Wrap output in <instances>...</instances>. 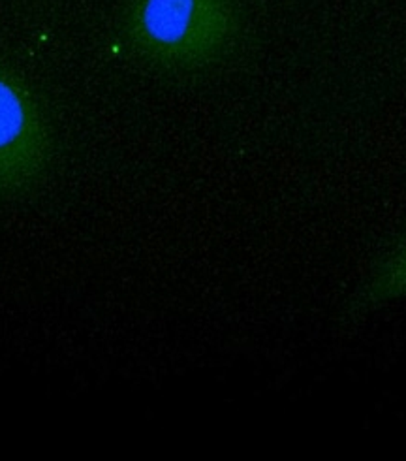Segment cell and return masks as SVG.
Wrapping results in <instances>:
<instances>
[{
    "label": "cell",
    "instance_id": "1",
    "mask_svg": "<svg viewBox=\"0 0 406 461\" xmlns=\"http://www.w3.org/2000/svg\"><path fill=\"white\" fill-rule=\"evenodd\" d=\"M124 32L134 51L166 70H200L235 44L233 0H132Z\"/></svg>",
    "mask_w": 406,
    "mask_h": 461
},
{
    "label": "cell",
    "instance_id": "2",
    "mask_svg": "<svg viewBox=\"0 0 406 461\" xmlns=\"http://www.w3.org/2000/svg\"><path fill=\"white\" fill-rule=\"evenodd\" d=\"M51 158L48 119L34 93L0 65V196L27 191Z\"/></svg>",
    "mask_w": 406,
    "mask_h": 461
},
{
    "label": "cell",
    "instance_id": "3",
    "mask_svg": "<svg viewBox=\"0 0 406 461\" xmlns=\"http://www.w3.org/2000/svg\"><path fill=\"white\" fill-rule=\"evenodd\" d=\"M406 298V236L390 245L373 264L350 298L348 314L359 317Z\"/></svg>",
    "mask_w": 406,
    "mask_h": 461
}]
</instances>
